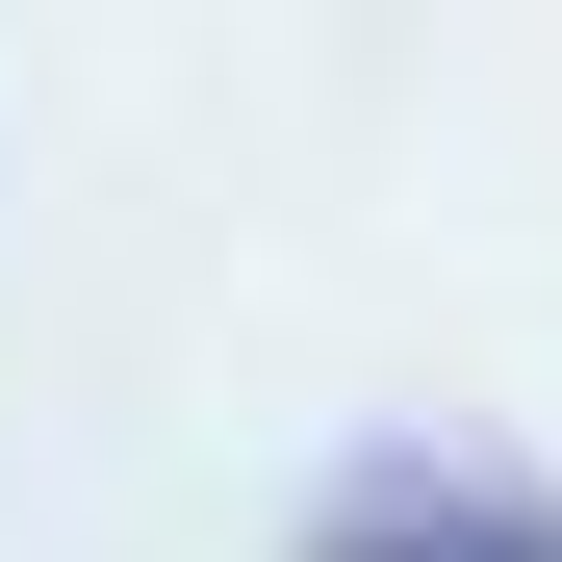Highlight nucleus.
Wrapping results in <instances>:
<instances>
[{"label":"nucleus","instance_id":"obj_1","mask_svg":"<svg viewBox=\"0 0 562 562\" xmlns=\"http://www.w3.org/2000/svg\"><path fill=\"white\" fill-rule=\"evenodd\" d=\"M307 562H562V512L512 460H358V486H307Z\"/></svg>","mask_w":562,"mask_h":562}]
</instances>
